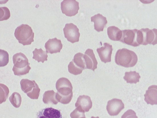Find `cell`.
Listing matches in <instances>:
<instances>
[{
	"label": "cell",
	"mask_w": 157,
	"mask_h": 118,
	"mask_svg": "<svg viewBox=\"0 0 157 118\" xmlns=\"http://www.w3.org/2000/svg\"><path fill=\"white\" fill-rule=\"evenodd\" d=\"M137 41L139 45L157 44V29L154 28L151 30L146 28L138 30L137 33Z\"/></svg>",
	"instance_id": "cell-5"
},
{
	"label": "cell",
	"mask_w": 157,
	"mask_h": 118,
	"mask_svg": "<svg viewBox=\"0 0 157 118\" xmlns=\"http://www.w3.org/2000/svg\"><path fill=\"white\" fill-rule=\"evenodd\" d=\"M0 66L3 67L6 65L9 61V55L6 51L0 49Z\"/></svg>",
	"instance_id": "cell-25"
},
{
	"label": "cell",
	"mask_w": 157,
	"mask_h": 118,
	"mask_svg": "<svg viewBox=\"0 0 157 118\" xmlns=\"http://www.w3.org/2000/svg\"><path fill=\"white\" fill-rule=\"evenodd\" d=\"M140 77L138 73L133 71L125 72L124 79L127 83L136 84L139 81Z\"/></svg>",
	"instance_id": "cell-21"
},
{
	"label": "cell",
	"mask_w": 157,
	"mask_h": 118,
	"mask_svg": "<svg viewBox=\"0 0 157 118\" xmlns=\"http://www.w3.org/2000/svg\"><path fill=\"white\" fill-rule=\"evenodd\" d=\"M112 50V45L107 43H104L103 46L97 49L101 61L104 63L111 61Z\"/></svg>",
	"instance_id": "cell-11"
},
{
	"label": "cell",
	"mask_w": 157,
	"mask_h": 118,
	"mask_svg": "<svg viewBox=\"0 0 157 118\" xmlns=\"http://www.w3.org/2000/svg\"><path fill=\"white\" fill-rule=\"evenodd\" d=\"M56 93L53 90L45 91L43 95V101L44 103L48 104L50 102L56 104L58 101L56 99Z\"/></svg>",
	"instance_id": "cell-20"
},
{
	"label": "cell",
	"mask_w": 157,
	"mask_h": 118,
	"mask_svg": "<svg viewBox=\"0 0 157 118\" xmlns=\"http://www.w3.org/2000/svg\"><path fill=\"white\" fill-rule=\"evenodd\" d=\"M37 118H63L60 111L51 107L46 108L39 111Z\"/></svg>",
	"instance_id": "cell-14"
},
{
	"label": "cell",
	"mask_w": 157,
	"mask_h": 118,
	"mask_svg": "<svg viewBox=\"0 0 157 118\" xmlns=\"http://www.w3.org/2000/svg\"><path fill=\"white\" fill-rule=\"evenodd\" d=\"M44 47L47 53L53 54L60 52L63 45L61 40L55 37L48 39L45 43Z\"/></svg>",
	"instance_id": "cell-13"
},
{
	"label": "cell",
	"mask_w": 157,
	"mask_h": 118,
	"mask_svg": "<svg viewBox=\"0 0 157 118\" xmlns=\"http://www.w3.org/2000/svg\"><path fill=\"white\" fill-rule=\"evenodd\" d=\"M0 103L2 104V103L6 101L8 97L9 91L8 88L6 85L3 84H0Z\"/></svg>",
	"instance_id": "cell-26"
},
{
	"label": "cell",
	"mask_w": 157,
	"mask_h": 118,
	"mask_svg": "<svg viewBox=\"0 0 157 118\" xmlns=\"http://www.w3.org/2000/svg\"><path fill=\"white\" fill-rule=\"evenodd\" d=\"M84 54L81 53H76L72 60L75 64L78 67L83 69H86L83 57Z\"/></svg>",
	"instance_id": "cell-22"
},
{
	"label": "cell",
	"mask_w": 157,
	"mask_h": 118,
	"mask_svg": "<svg viewBox=\"0 0 157 118\" xmlns=\"http://www.w3.org/2000/svg\"><path fill=\"white\" fill-rule=\"evenodd\" d=\"M10 16V11L9 9L6 6L0 7V21L8 19Z\"/></svg>",
	"instance_id": "cell-27"
},
{
	"label": "cell",
	"mask_w": 157,
	"mask_h": 118,
	"mask_svg": "<svg viewBox=\"0 0 157 118\" xmlns=\"http://www.w3.org/2000/svg\"><path fill=\"white\" fill-rule=\"evenodd\" d=\"M109 38L113 41H120L122 36V31L114 26L109 27L107 30Z\"/></svg>",
	"instance_id": "cell-18"
},
{
	"label": "cell",
	"mask_w": 157,
	"mask_h": 118,
	"mask_svg": "<svg viewBox=\"0 0 157 118\" xmlns=\"http://www.w3.org/2000/svg\"><path fill=\"white\" fill-rule=\"evenodd\" d=\"M83 57L86 69L94 71L97 68L98 62L92 49H88L86 51Z\"/></svg>",
	"instance_id": "cell-12"
},
{
	"label": "cell",
	"mask_w": 157,
	"mask_h": 118,
	"mask_svg": "<svg viewBox=\"0 0 157 118\" xmlns=\"http://www.w3.org/2000/svg\"><path fill=\"white\" fill-rule=\"evenodd\" d=\"M144 100L147 104H157V85H152L148 88L144 95Z\"/></svg>",
	"instance_id": "cell-15"
},
{
	"label": "cell",
	"mask_w": 157,
	"mask_h": 118,
	"mask_svg": "<svg viewBox=\"0 0 157 118\" xmlns=\"http://www.w3.org/2000/svg\"><path fill=\"white\" fill-rule=\"evenodd\" d=\"M14 64L12 70L15 75L21 76L28 73L31 68L26 56L20 52L14 54L13 57Z\"/></svg>",
	"instance_id": "cell-3"
},
{
	"label": "cell",
	"mask_w": 157,
	"mask_h": 118,
	"mask_svg": "<svg viewBox=\"0 0 157 118\" xmlns=\"http://www.w3.org/2000/svg\"><path fill=\"white\" fill-rule=\"evenodd\" d=\"M138 30H122V36L120 41L122 43L134 47L140 45L137 41V33Z\"/></svg>",
	"instance_id": "cell-9"
},
{
	"label": "cell",
	"mask_w": 157,
	"mask_h": 118,
	"mask_svg": "<svg viewBox=\"0 0 157 118\" xmlns=\"http://www.w3.org/2000/svg\"><path fill=\"white\" fill-rule=\"evenodd\" d=\"M9 100L12 105L16 108H19L21 103V97L20 94L17 92H13L9 97Z\"/></svg>",
	"instance_id": "cell-23"
},
{
	"label": "cell",
	"mask_w": 157,
	"mask_h": 118,
	"mask_svg": "<svg viewBox=\"0 0 157 118\" xmlns=\"http://www.w3.org/2000/svg\"><path fill=\"white\" fill-rule=\"evenodd\" d=\"M68 71L70 73L75 75L81 73L83 70L77 66L72 60L68 64Z\"/></svg>",
	"instance_id": "cell-24"
},
{
	"label": "cell",
	"mask_w": 157,
	"mask_h": 118,
	"mask_svg": "<svg viewBox=\"0 0 157 118\" xmlns=\"http://www.w3.org/2000/svg\"><path fill=\"white\" fill-rule=\"evenodd\" d=\"M33 58L37 61L38 62L44 63L45 61H47L48 55L46 51H44L41 48H35L33 52Z\"/></svg>",
	"instance_id": "cell-19"
},
{
	"label": "cell",
	"mask_w": 157,
	"mask_h": 118,
	"mask_svg": "<svg viewBox=\"0 0 157 118\" xmlns=\"http://www.w3.org/2000/svg\"><path fill=\"white\" fill-rule=\"evenodd\" d=\"M65 37L72 43L79 41L80 33L77 26L73 23H67L63 29Z\"/></svg>",
	"instance_id": "cell-8"
},
{
	"label": "cell",
	"mask_w": 157,
	"mask_h": 118,
	"mask_svg": "<svg viewBox=\"0 0 157 118\" xmlns=\"http://www.w3.org/2000/svg\"><path fill=\"white\" fill-rule=\"evenodd\" d=\"M71 118H86L85 112L77 107L70 114Z\"/></svg>",
	"instance_id": "cell-28"
},
{
	"label": "cell",
	"mask_w": 157,
	"mask_h": 118,
	"mask_svg": "<svg viewBox=\"0 0 157 118\" xmlns=\"http://www.w3.org/2000/svg\"><path fill=\"white\" fill-rule=\"evenodd\" d=\"M21 90L30 98L33 99H37L40 89L34 81H31L27 79H23L20 81Z\"/></svg>",
	"instance_id": "cell-6"
},
{
	"label": "cell",
	"mask_w": 157,
	"mask_h": 118,
	"mask_svg": "<svg viewBox=\"0 0 157 118\" xmlns=\"http://www.w3.org/2000/svg\"><path fill=\"white\" fill-rule=\"evenodd\" d=\"M57 90L56 97L58 102L67 104L71 101L73 97L72 84L70 81L65 77L59 79L56 83Z\"/></svg>",
	"instance_id": "cell-1"
},
{
	"label": "cell",
	"mask_w": 157,
	"mask_h": 118,
	"mask_svg": "<svg viewBox=\"0 0 157 118\" xmlns=\"http://www.w3.org/2000/svg\"><path fill=\"white\" fill-rule=\"evenodd\" d=\"M124 108V104L121 100L113 99L108 102L106 109L109 114L111 116L118 115Z\"/></svg>",
	"instance_id": "cell-10"
},
{
	"label": "cell",
	"mask_w": 157,
	"mask_h": 118,
	"mask_svg": "<svg viewBox=\"0 0 157 118\" xmlns=\"http://www.w3.org/2000/svg\"><path fill=\"white\" fill-rule=\"evenodd\" d=\"M115 60L117 65L128 68L133 67L136 65L138 57L134 51L123 48L117 51Z\"/></svg>",
	"instance_id": "cell-2"
},
{
	"label": "cell",
	"mask_w": 157,
	"mask_h": 118,
	"mask_svg": "<svg viewBox=\"0 0 157 118\" xmlns=\"http://www.w3.org/2000/svg\"><path fill=\"white\" fill-rule=\"evenodd\" d=\"M75 105L76 107H78L85 112H88L92 106V102L89 96L80 95L78 97Z\"/></svg>",
	"instance_id": "cell-16"
},
{
	"label": "cell",
	"mask_w": 157,
	"mask_h": 118,
	"mask_svg": "<svg viewBox=\"0 0 157 118\" xmlns=\"http://www.w3.org/2000/svg\"><path fill=\"white\" fill-rule=\"evenodd\" d=\"M121 118H138L136 112L132 109H128L122 115Z\"/></svg>",
	"instance_id": "cell-29"
},
{
	"label": "cell",
	"mask_w": 157,
	"mask_h": 118,
	"mask_svg": "<svg viewBox=\"0 0 157 118\" xmlns=\"http://www.w3.org/2000/svg\"><path fill=\"white\" fill-rule=\"evenodd\" d=\"M91 118H99L98 116L95 117L94 116H92Z\"/></svg>",
	"instance_id": "cell-30"
},
{
	"label": "cell",
	"mask_w": 157,
	"mask_h": 118,
	"mask_svg": "<svg viewBox=\"0 0 157 118\" xmlns=\"http://www.w3.org/2000/svg\"><path fill=\"white\" fill-rule=\"evenodd\" d=\"M14 34L19 43L23 45H30L34 41V33L31 27L27 24H22L17 27Z\"/></svg>",
	"instance_id": "cell-4"
},
{
	"label": "cell",
	"mask_w": 157,
	"mask_h": 118,
	"mask_svg": "<svg viewBox=\"0 0 157 118\" xmlns=\"http://www.w3.org/2000/svg\"><path fill=\"white\" fill-rule=\"evenodd\" d=\"M79 9V2L75 0H63L61 2L62 12L67 16L75 15Z\"/></svg>",
	"instance_id": "cell-7"
},
{
	"label": "cell",
	"mask_w": 157,
	"mask_h": 118,
	"mask_svg": "<svg viewBox=\"0 0 157 118\" xmlns=\"http://www.w3.org/2000/svg\"><path fill=\"white\" fill-rule=\"evenodd\" d=\"M91 21L94 22V29L98 32L103 31L107 23L106 18L99 13L91 17Z\"/></svg>",
	"instance_id": "cell-17"
}]
</instances>
